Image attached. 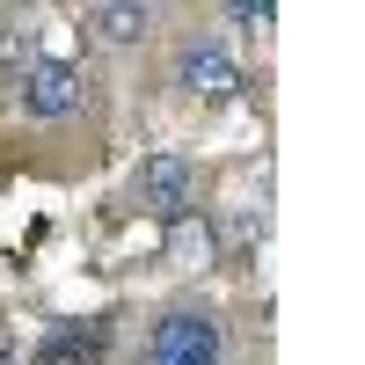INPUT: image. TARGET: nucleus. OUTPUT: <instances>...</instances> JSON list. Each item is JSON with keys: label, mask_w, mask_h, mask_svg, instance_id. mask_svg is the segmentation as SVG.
Listing matches in <instances>:
<instances>
[{"label": "nucleus", "mask_w": 365, "mask_h": 365, "mask_svg": "<svg viewBox=\"0 0 365 365\" xmlns=\"http://www.w3.org/2000/svg\"><path fill=\"white\" fill-rule=\"evenodd\" d=\"M146 365H227V336H220V322L197 314V307H182L154 329V344H146Z\"/></svg>", "instance_id": "f257e3e1"}, {"label": "nucleus", "mask_w": 365, "mask_h": 365, "mask_svg": "<svg viewBox=\"0 0 365 365\" xmlns=\"http://www.w3.org/2000/svg\"><path fill=\"white\" fill-rule=\"evenodd\" d=\"M139 197H146V212H161V220H182V212H190V197H197V168H190V154H146V168H139Z\"/></svg>", "instance_id": "f03ea898"}, {"label": "nucleus", "mask_w": 365, "mask_h": 365, "mask_svg": "<svg viewBox=\"0 0 365 365\" xmlns=\"http://www.w3.org/2000/svg\"><path fill=\"white\" fill-rule=\"evenodd\" d=\"M81 73L66 66V58H37V66H22V110L29 117H73L81 110Z\"/></svg>", "instance_id": "7ed1b4c3"}, {"label": "nucleus", "mask_w": 365, "mask_h": 365, "mask_svg": "<svg viewBox=\"0 0 365 365\" xmlns=\"http://www.w3.org/2000/svg\"><path fill=\"white\" fill-rule=\"evenodd\" d=\"M103 351H110V322H51L37 365H103Z\"/></svg>", "instance_id": "20e7f679"}, {"label": "nucleus", "mask_w": 365, "mask_h": 365, "mask_svg": "<svg viewBox=\"0 0 365 365\" xmlns=\"http://www.w3.org/2000/svg\"><path fill=\"white\" fill-rule=\"evenodd\" d=\"M175 81L190 88V96H205V103H227L234 88H241V73H234V58L220 51V44H190L175 58Z\"/></svg>", "instance_id": "39448f33"}, {"label": "nucleus", "mask_w": 365, "mask_h": 365, "mask_svg": "<svg viewBox=\"0 0 365 365\" xmlns=\"http://www.w3.org/2000/svg\"><path fill=\"white\" fill-rule=\"evenodd\" d=\"M81 22L103 29V37H117V44H132V37H146V22H154V15H146V8H103V0H96Z\"/></svg>", "instance_id": "423d86ee"}, {"label": "nucleus", "mask_w": 365, "mask_h": 365, "mask_svg": "<svg viewBox=\"0 0 365 365\" xmlns=\"http://www.w3.org/2000/svg\"><path fill=\"white\" fill-rule=\"evenodd\" d=\"M234 22H249V29H270V0H241Z\"/></svg>", "instance_id": "0eeeda50"}, {"label": "nucleus", "mask_w": 365, "mask_h": 365, "mask_svg": "<svg viewBox=\"0 0 365 365\" xmlns=\"http://www.w3.org/2000/svg\"><path fill=\"white\" fill-rule=\"evenodd\" d=\"M0 365H8V358H0Z\"/></svg>", "instance_id": "6e6552de"}]
</instances>
